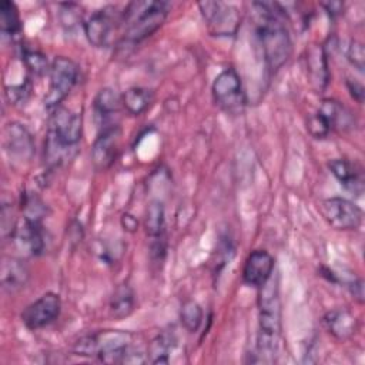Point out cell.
I'll return each instance as SVG.
<instances>
[{"mask_svg": "<svg viewBox=\"0 0 365 365\" xmlns=\"http://www.w3.org/2000/svg\"><path fill=\"white\" fill-rule=\"evenodd\" d=\"M30 81H23L20 84H16V86H11V87H6V96L9 98L10 103H21L24 101L29 94H30Z\"/></svg>", "mask_w": 365, "mask_h": 365, "instance_id": "obj_31", "label": "cell"}, {"mask_svg": "<svg viewBox=\"0 0 365 365\" xmlns=\"http://www.w3.org/2000/svg\"><path fill=\"white\" fill-rule=\"evenodd\" d=\"M346 58L348 61L358 70V71H364L365 68V50H364V44L358 40H351L346 48Z\"/></svg>", "mask_w": 365, "mask_h": 365, "instance_id": "obj_29", "label": "cell"}, {"mask_svg": "<svg viewBox=\"0 0 365 365\" xmlns=\"http://www.w3.org/2000/svg\"><path fill=\"white\" fill-rule=\"evenodd\" d=\"M21 61L26 68L34 76H43L50 70L47 57L36 48L21 47Z\"/></svg>", "mask_w": 365, "mask_h": 365, "instance_id": "obj_28", "label": "cell"}, {"mask_svg": "<svg viewBox=\"0 0 365 365\" xmlns=\"http://www.w3.org/2000/svg\"><path fill=\"white\" fill-rule=\"evenodd\" d=\"M0 31L4 37L13 38L21 31V20L17 6L13 1H0Z\"/></svg>", "mask_w": 365, "mask_h": 365, "instance_id": "obj_25", "label": "cell"}, {"mask_svg": "<svg viewBox=\"0 0 365 365\" xmlns=\"http://www.w3.org/2000/svg\"><path fill=\"white\" fill-rule=\"evenodd\" d=\"M14 238L19 247L33 257L43 254L46 250V231L43 221L23 218L21 224H17Z\"/></svg>", "mask_w": 365, "mask_h": 365, "instance_id": "obj_16", "label": "cell"}, {"mask_svg": "<svg viewBox=\"0 0 365 365\" xmlns=\"http://www.w3.org/2000/svg\"><path fill=\"white\" fill-rule=\"evenodd\" d=\"M121 103V96L115 90L106 87L101 88L94 98V117L100 128L118 125V113Z\"/></svg>", "mask_w": 365, "mask_h": 365, "instance_id": "obj_15", "label": "cell"}, {"mask_svg": "<svg viewBox=\"0 0 365 365\" xmlns=\"http://www.w3.org/2000/svg\"><path fill=\"white\" fill-rule=\"evenodd\" d=\"M30 278V269L26 262L17 257H4L1 261V288L9 292L14 294L26 287Z\"/></svg>", "mask_w": 365, "mask_h": 365, "instance_id": "obj_18", "label": "cell"}, {"mask_svg": "<svg viewBox=\"0 0 365 365\" xmlns=\"http://www.w3.org/2000/svg\"><path fill=\"white\" fill-rule=\"evenodd\" d=\"M254 7L257 9L255 36L268 70L275 73L291 57V36L282 19V10H277V4L254 3Z\"/></svg>", "mask_w": 365, "mask_h": 365, "instance_id": "obj_1", "label": "cell"}, {"mask_svg": "<svg viewBox=\"0 0 365 365\" xmlns=\"http://www.w3.org/2000/svg\"><path fill=\"white\" fill-rule=\"evenodd\" d=\"M307 128H308L309 134H311L312 137H315V138H325V137L331 133L328 124H327L325 120L318 114V111L308 117Z\"/></svg>", "mask_w": 365, "mask_h": 365, "instance_id": "obj_30", "label": "cell"}, {"mask_svg": "<svg viewBox=\"0 0 365 365\" xmlns=\"http://www.w3.org/2000/svg\"><path fill=\"white\" fill-rule=\"evenodd\" d=\"M321 214L338 231L356 230L362 222V210L348 198L331 197L321 201Z\"/></svg>", "mask_w": 365, "mask_h": 365, "instance_id": "obj_9", "label": "cell"}, {"mask_svg": "<svg viewBox=\"0 0 365 365\" xmlns=\"http://www.w3.org/2000/svg\"><path fill=\"white\" fill-rule=\"evenodd\" d=\"M121 14L115 7L106 6L96 10L83 23L84 34L94 47H107L111 44L113 34L121 24Z\"/></svg>", "mask_w": 365, "mask_h": 365, "instance_id": "obj_8", "label": "cell"}, {"mask_svg": "<svg viewBox=\"0 0 365 365\" xmlns=\"http://www.w3.org/2000/svg\"><path fill=\"white\" fill-rule=\"evenodd\" d=\"M180 319L182 327L194 334L200 329L202 319H204V311L201 308V305L195 301H187L182 304L181 311H180Z\"/></svg>", "mask_w": 365, "mask_h": 365, "instance_id": "obj_27", "label": "cell"}, {"mask_svg": "<svg viewBox=\"0 0 365 365\" xmlns=\"http://www.w3.org/2000/svg\"><path fill=\"white\" fill-rule=\"evenodd\" d=\"M322 6L327 9V11H328V13H329L332 17H335V16L341 14V11H342V7H344V4H342V3H339V1L322 3Z\"/></svg>", "mask_w": 365, "mask_h": 365, "instance_id": "obj_36", "label": "cell"}, {"mask_svg": "<svg viewBox=\"0 0 365 365\" xmlns=\"http://www.w3.org/2000/svg\"><path fill=\"white\" fill-rule=\"evenodd\" d=\"M120 135V124L98 130V134L91 147V161L96 170L104 171L114 164L118 155Z\"/></svg>", "mask_w": 365, "mask_h": 365, "instance_id": "obj_13", "label": "cell"}, {"mask_svg": "<svg viewBox=\"0 0 365 365\" xmlns=\"http://www.w3.org/2000/svg\"><path fill=\"white\" fill-rule=\"evenodd\" d=\"M318 114L325 120L331 133L335 130L344 131L354 125V115L351 111L334 98H325L318 108Z\"/></svg>", "mask_w": 365, "mask_h": 365, "instance_id": "obj_21", "label": "cell"}, {"mask_svg": "<svg viewBox=\"0 0 365 365\" xmlns=\"http://www.w3.org/2000/svg\"><path fill=\"white\" fill-rule=\"evenodd\" d=\"M121 225H123V228H124L125 231L134 232V231L137 230V227H138V221H137V218H135L134 215L125 212V214L121 217Z\"/></svg>", "mask_w": 365, "mask_h": 365, "instance_id": "obj_34", "label": "cell"}, {"mask_svg": "<svg viewBox=\"0 0 365 365\" xmlns=\"http://www.w3.org/2000/svg\"><path fill=\"white\" fill-rule=\"evenodd\" d=\"M346 287L358 302H364V281L361 278H354L348 281Z\"/></svg>", "mask_w": 365, "mask_h": 365, "instance_id": "obj_33", "label": "cell"}, {"mask_svg": "<svg viewBox=\"0 0 365 365\" xmlns=\"http://www.w3.org/2000/svg\"><path fill=\"white\" fill-rule=\"evenodd\" d=\"M175 346V335L171 331H163L157 334L147 349V361L151 364H168L170 352Z\"/></svg>", "mask_w": 365, "mask_h": 365, "instance_id": "obj_23", "label": "cell"}, {"mask_svg": "<svg viewBox=\"0 0 365 365\" xmlns=\"http://www.w3.org/2000/svg\"><path fill=\"white\" fill-rule=\"evenodd\" d=\"M348 88L352 94V97L356 98L358 103H362V97H364V87L356 83V81H348Z\"/></svg>", "mask_w": 365, "mask_h": 365, "instance_id": "obj_35", "label": "cell"}, {"mask_svg": "<svg viewBox=\"0 0 365 365\" xmlns=\"http://www.w3.org/2000/svg\"><path fill=\"white\" fill-rule=\"evenodd\" d=\"M50 84L44 96V106L48 111L61 106V101L70 94L78 78L77 64L64 56L56 57L48 70Z\"/></svg>", "mask_w": 365, "mask_h": 365, "instance_id": "obj_5", "label": "cell"}, {"mask_svg": "<svg viewBox=\"0 0 365 365\" xmlns=\"http://www.w3.org/2000/svg\"><path fill=\"white\" fill-rule=\"evenodd\" d=\"M328 168L346 191L356 195L364 192V171L361 165L346 158H334L328 163Z\"/></svg>", "mask_w": 365, "mask_h": 365, "instance_id": "obj_17", "label": "cell"}, {"mask_svg": "<svg viewBox=\"0 0 365 365\" xmlns=\"http://www.w3.org/2000/svg\"><path fill=\"white\" fill-rule=\"evenodd\" d=\"M154 101V91L147 87H130L121 94V103L127 113L140 115L148 110Z\"/></svg>", "mask_w": 365, "mask_h": 365, "instance_id": "obj_22", "label": "cell"}, {"mask_svg": "<svg viewBox=\"0 0 365 365\" xmlns=\"http://www.w3.org/2000/svg\"><path fill=\"white\" fill-rule=\"evenodd\" d=\"M83 133V120L81 114L58 106L50 111L48 120V133L54 141L67 150L76 148L81 138Z\"/></svg>", "mask_w": 365, "mask_h": 365, "instance_id": "obj_7", "label": "cell"}, {"mask_svg": "<svg viewBox=\"0 0 365 365\" xmlns=\"http://www.w3.org/2000/svg\"><path fill=\"white\" fill-rule=\"evenodd\" d=\"M61 312V299L56 292H46L29 304L20 318L30 331L41 329L54 322Z\"/></svg>", "mask_w": 365, "mask_h": 365, "instance_id": "obj_11", "label": "cell"}, {"mask_svg": "<svg viewBox=\"0 0 365 365\" xmlns=\"http://www.w3.org/2000/svg\"><path fill=\"white\" fill-rule=\"evenodd\" d=\"M307 73L309 76V83L317 91H324L329 81V70L327 61V53L322 46L314 44L307 51Z\"/></svg>", "mask_w": 365, "mask_h": 365, "instance_id": "obj_19", "label": "cell"}, {"mask_svg": "<svg viewBox=\"0 0 365 365\" xmlns=\"http://www.w3.org/2000/svg\"><path fill=\"white\" fill-rule=\"evenodd\" d=\"M281 335V302L278 278H271L259 288L258 297V361L274 362Z\"/></svg>", "mask_w": 365, "mask_h": 365, "instance_id": "obj_3", "label": "cell"}, {"mask_svg": "<svg viewBox=\"0 0 365 365\" xmlns=\"http://www.w3.org/2000/svg\"><path fill=\"white\" fill-rule=\"evenodd\" d=\"M61 21H63V26L71 29L74 27L78 20H80V13H78V6L74 4V3H64L61 4Z\"/></svg>", "mask_w": 365, "mask_h": 365, "instance_id": "obj_32", "label": "cell"}, {"mask_svg": "<svg viewBox=\"0 0 365 365\" xmlns=\"http://www.w3.org/2000/svg\"><path fill=\"white\" fill-rule=\"evenodd\" d=\"M3 145L13 163H29L34 154L31 133L20 123H9L3 130Z\"/></svg>", "mask_w": 365, "mask_h": 365, "instance_id": "obj_12", "label": "cell"}, {"mask_svg": "<svg viewBox=\"0 0 365 365\" xmlns=\"http://www.w3.org/2000/svg\"><path fill=\"white\" fill-rule=\"evenodd\" d=\"M325 329L339 341L351 338L356 331V318L346 308L329 309L322 318Z\"/></svg>", "mask_w": 365, "mask_h": 365, "instance_id": "obj_20", "label": "cell"}, {"mask_svg": "<svg viewBox=\"0 0 365 365\" xmlns=\"http://www.w3.org/2000/svg\"><path fill=\"white\" fill-rule=\"evenodd\" d=\"M145 231L150 238L165 235V214L161 201L154 200L145 211Z\"/></svg>", "mask_w": 365, "mask_h": 365, "instance_id": "obj_26", "label": "cell"}, {"mask_svg": "<svg viewBox=\"0 0 365 365\" xmlns=\"http://www.w3.org/2000/svg\"><path fill=\"white\" fill-rule=\"evenodd\" d=\"M171 6L167 1H131L121 11V43L135 46L154 34L165 21Z\"/></svg>", "mask_w": 365, "mask_h": 365, "instance_id": "obj_4", "label": "cell"}, {"mask_svg": "<svg viewBox=\"0 0 365 365\" xmlns=\"http://www.w3.org/2000/svg\"><path fill=\"white\" fill-rule=\"evenodd\" d=\"M274 257L265 250H254L245 259L242 268V281L248 287L261 288L272 275Z\"/></svg>", "mask_w": 365, "mask_h": 365, "instance_id": "obj_14", "label": "cell"}, {"mask_svg": "<svg viewBox=\"0 0 365 365\" xmlns=\"http://www.w3.org/2000/svg\"><path fill=\"white\" fill-rule=\"evenodd\" d=\"M211 93L215 104L231 114H240L247 103L241 77L232 67L222 70L214 78Z\"/></svg>", "mask_w": 365, "mask_h": 365, "instance_id": "obj_6", "label": "cell"}, {"mask_svg": "<svg viewBox=\"0 0 365 365\" xmlns=\"http://www.w3.org/2000/svg\"><path fill=\"white\" fill-rule=\"evenodd\" d=\"M76 355L96 356L106 364H141L147 356L133 345V334L127 331H98L81 336L73 348Z\"/></svg>", "mask_w": 365, "mask_h": 365, "instance_id": "obj_2", "label": "cell"}, {"mask_svg": "<svg viewBox=\"0 0 365 365\" xmlns=\"http://www.w3.org/2000/svg\"><path fill=\"white\" fill-rule=\"evenodd\" d=\"M135 308V294L128 284L118 285L110 298V312L115 319L128 317Z\"/></svg>", "mask_w": 365, "mask_h": 365, "instance_id": "obj_24", "label": "cell"}, {"mask_svg": "<svg viewBox=\"0 0 365 365\" xmlns=\"http://www.w3.org/2000/svg\"><path fill=\"white\" fill-rule=\"evenodd\" d=\"M204 21L214 36H234L240 24L238 10L222 1H201L198 3Z\"/></svg>", "mask_w": 365, "mask_h": 365, "instance_id": "obj_10", "label": "cell"}]
</instances>
